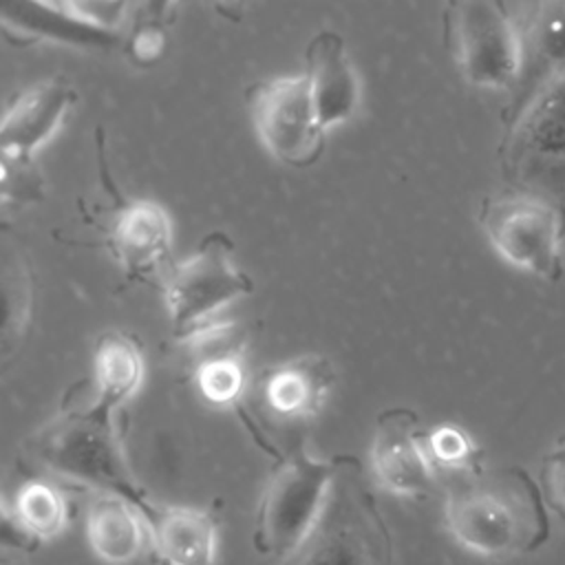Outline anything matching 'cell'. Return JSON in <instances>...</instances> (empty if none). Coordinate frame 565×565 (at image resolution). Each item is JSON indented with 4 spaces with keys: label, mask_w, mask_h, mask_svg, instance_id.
Here are the masks:
<instances>
[{
    "label": "cell",
    "mask_w": 565,
    "mask_h": 565,
    "mask_svg": "<svg viewBox=\"0 0 565 565\" xmlns=\"http://www.w3.org/2000/svg\"><path fill=\"white\" fill-rule=\"evenodd\" d=\"M508 166L521 181L565 170V77L543 88L508 148Z\"/></svg>",
    "instance_id": "cell-12"
},
{
    "label": "cell",
    "mask_w": 565,
    "mask_h": 565,
    "mask_svg": "<svg viewBox=\"0 0 565 565\" xmlns=\"http://www.w3.org/2000/svg\"><path fill=\"white\" fill-rule=\"evenodd\" d=\"M371 468L382 488L402 497H426L435 488L437 470L426 450V433L411 408L391 406L375 417Z\"/></svg>",
    "instance_id": "cell-10"
},
{
    "label": "cell",
    "mask_w": 565,
    "mask_h": 565,
    "mask_svg": "<svg viewBox=\"0 0 565 565\" xmlns=\"http://www.w3.org/2000/svg\"><path fill=\"white\" fill-rule=\"evenodd\" d=\"M541 490L545 501L565 519V435L543 457Z\"/></svg>",
    "instance_id": "cell-25"
},
{
    "label": "cell",
    "mask_w": 565,
    "mask_h": 565,
    "mask_svg": "<svg viewBox=\"0 0 565 565\" xmlns=\"http://www.w3.org/2000/svg\"><path fill=\"white\" fill-rule=\"evenodd\" d=\"M170 9L172 4H157V2L132 7L135 11L130 13L132 26L124 38V51L132 64L141 68H150L161 60L166 51V33H163L166 22L161 15Z\"/></svg>",
    "instance_id": "cell-22"
},
{
    "label": "cell",
    "mask_w": 565,
    "mask_h": 565,
    "mask_svg": "<svg viewBox=\"0 0 565 565\" xmlns=\"http://www.w3.org/2000/svg\"><path fill=\"white\" fill-rule=\"evenodd\" d=\"M516 26L523 49L521 79L543 88L565 71V2L532 4Z\"/></svg>",
    "instance_id": "cell-19"
},
{
    "label": "cell",
    "mask_w": 565,
    "mask_h": 565,
    "mask_svg": "<svg viewBox=\"0 0 565 565\" xmlns=\"http://www.w3.org/2000/svg\"><path fill=\"white\" fill-rule=\"evenodd\" d=\"M344 457L316 459L305 446L278 459L256 510L252 543L258 565L287 558L316 525Z\"/></svg>",
    "instance_id": "cell-5"
},
{
    "label": "cell",
    "mask_w": 565,
    "mask_h": 565,
    "mask_svg": "<svg viewBox=\"0 0 565 565\" xmlns=\"http://www.w3.org/2000/svg\"><path fill=\"white\" fill-rule=\"evenodd\" d=\"M141 377L143 358L137 342L119 331L102 333L93 353V399L115 413L137 393Z\"/></svg>",
    "instance_id": "cell-20"
},
{
    "label": "cell",
    "mask_w": 565,
    "mask_h": 565,
    "mask_svg": "<svg viewBox=\"0 0 565 565\" xmlns=\"http://www.w3.org/2000/svg\"><path fill=\"white\" fill-rule=\"evenodd\" d=\"M444 516L459 545L490 558L532 554L550 539L543 490L519 466L452 475Z\"/></svg>",
    "instance_id": "cell-1"
},
{
    "label": "cell",
    "mask_w": 565,
    "mask_h": 565,
    "mask_svg": "<svg viewBox=\"0 0 565 565\" xmlns=\"http://www.w3.org/2000/svg\"><path fill=\"white\" fill-rule=\"evenodd\" d=\"M444 33L463 79L479 88H510L521 79L523 49L516 22L501 2L446 4Z\"/></svg>",
    "instance_id": "cell-6"
},
{
    "label": "cell",
    "mask_w": 565,
    "mask_h": 565,
    "mask_svg": "<svg viewBox=\"0 0 565 565\" xmlns=\"http://www.w3.org/2000/svg\"><path fill=\"white\" fill-rule=\"evenodd\" d=\"M426 450L435 470L461 475L481 468L479 450L472 439L452 424H441L426 433Z\"/></svg>",
    "instance_id": "cell-24"
},
{
    "label": "cell",
    "mask_w": 565,
    "mask_h": 565,
    "mask_svg": "<svg viewBox=\"0 0 565 565\" xmlns=\"http://www.w3.org/2000/svg\"><path fill=\"white\" fill-rule=\"evenodd\" d=\"M274 565H395L393 536L358 459L344 457L307 539Z\"/></svg>",
    "instance_id": "cell-4"
},
{
    "label": "cell",
    "mask_w": 565,
    "mask_h": 565,
    "mask_svg": "<svg viewBox=\"0 0 565 565\" xmlns=\"http://www.w3.org/2000/svg\"><path fill=\"white\" fill-rule=\"evenodd\" d=\"M249 291L252 278L234 263L232 241L218 230L163 274V300L177 338L207 324L221 307Z\"/></svg>",
    "instance_id": "cell-7"
},
{
    "label": "cell",
    "mask_w": 565,
    "mask_h": 565,
    "mask_svg": "<svg viewBox=\"0 0 565 565\" xmlns=\"http://www.w3.org/2000/svg\"><path fill=\"white\" fill-rule=\"evenodd\" d=\"M68 501L46 479H26L2 503V545L15 552H33L40 543L57 539L68 525Z\"/></svg>",
    "instance_id": "cell-15"
},
{
    "label": "cell",
    "mask_w": 565,
    "mask_h": 565,
    "mask_svg": "<svg viewBox=\"0 0 565 565\" xmlns=\"http://www.w3.org/2000/svg\"><path fill=\"white\" fill-rule=\"evenodd\" d=\"M75 102L68 82L53 77L20 93L4 110L0 124L2 166L22 170L31 163L38 148L57 130Z\"/></svg>",
    "instance_id": "cell-11"
},
{
    "label": "cell",
    "mask_w": 565,
    "mask_h": 565,
    "mask_svg": "<svg viewBox=\"0 0 565 565\" xmlns=\"http://www.w3.org/2000/svg\"><path fill=\"white\" fill-rule=\"evenodd\" d=\"M108 245L128 276H148L168 263L172 223L154 201L124 203L108 230Z\"/></svg>",
    "instance_id": "cell-13"
},
{
    "label": "cell",
    "mask_w": 565,
    "mask_h": 565,
    "mask_svg": "<svg viewBox=\"0 0 565 565\" xmlns=\"http://www.w3.org/2000/svg\"><path fill=\"white\" fill-rule=\"evenodd\" d=\"M24 455L33 466L95 494H117L130 501L146 521L157 510L126 461L113 411L95 399L84 402L68 393L60 415L24 441Z\"/></svg>",
    "instance_id": "cell-2"
},
{
    "label": "cell",
    "mask_w": 565,
    "mask_h": 565,
    "mask_svg": "<svg viewBox=\"0 0 565 565\" xmlns=\"http://www.w3.org/2000/svg\"><path fill=\"white\" fill-rule=\"evenodd\" d=\"M247 106L260 143L280 163L311 166L324 148V128L305 73L256 82L247 90Z\"/></svg>",
    "instance_id": "cell-8"
},
{
    "label": "cell",
    "mask_w": 565,
    "mask_h": 565,
    "mask_svg": "<svg viewBox=\"0 0 565 565\" xmlns=\"http://www.w3.org/2000/svg\"><path fill=\"white\" fill-rule=\"evenodd\" d=\"M2 29L26 40H51L79 49H113L121 33L97 29L73 13L68 2H9L0 9Z\"/></svg>",
    "instance_id": "cell-17"
},
{
    "label": "cell",
    "mask_w": 565,
    "mask_h": 565,
    "mask_svg": "<svg viewBox=\"0 0 565 565\" xmlns=\"http://www.w3.org/2000/svg\"><path fill=\"white\" fill-rule=\"evenodd\" d=\"M181 362L190 371L203 362L241 355L245 347V329L238 322H207L181 338H177Z\"/></svg>",
    "instance_id": "cell-21"
},
{
    "label": "cell",
    "mask_w": 565,
    "mask_h": 565,
    "mask_svg": "<svg viewBox=\"0 0 565 565\" xmlns=\"http://www.w3.org/2000/svg\"><path fill=\"white\" fill-rule=\"evenodd\" d=\"M196 388L214 406H232L243 399L247 391V373L243 369V355H227L203 362L192 371Z\"/></svg>",
    "instance_id": "cell-23"
},
{
    "label": "cell",
    "mask_w": 565,
    "mask_h": 565,
    "mask_svg": "<svg viewBox=\"0 0 565 565\" xmlns=\"http://www.w3.org/2000/svg\"><path fill=\"white\" fill-rule=\"evenodd\" d=\"M150 545L161 565H214L216 519L190 505H157L148 519Z\"/></svg>",
    "instance_id": "cell-16"
},
{
    "label": "cell",
    "mask_w": 565,
    "mask_h": 565,
    "mask_svg": "<svg viewBox=\"0 0 565 565\" xmlns=\"http://www.w3.org/2000/svg\"><path fill=\"white\" fill-rule=\"evenodd\" d=\"M86 539L108 565H126L150 545L143 512L117 494H93L86 514Z\"/></svg>",
    "instance_id": "cell-18"
},
{
    "label": "cell",
    "mask_w": 565,
    "mask_h": 565,
    "mask_svg": "<svg viewBox=\"0 0 565 565\" xmlns=\"http://www.w3.org/2000/svg\"><path fill=\"white\" fill-rule=\"evenodd\" d=\"M335 371L327 358L305 353L263 369L249 384L236 413L254 441L276 459L305 446V433L318 415Z\"/></svg>",
    "instance_id": "cell-3"
},
{
    "label": "cell",
    "mask_w": 565,
    "mask_h": 565,
    "mask_svg": "<svg viewBox=\"0 0 565 565\" xmlns=\"http://www.w3.org/2000/svg\"><path fill=\"white\" fill-rule=\"evenodd\" d=\"M2 565H26V561H24L22 552H15V554H4Z\"/></svg>",
    "instance_id": "cell-26"
},
{
    "label": "cell",
    "mask_w": 565,
    "mask_h": 565,
    "mask_svg": "<svg viewBox=\"0 0 565 565\" xmlns=\"http://www.w3.org/2000/svg\"><path fill=\"white\" fill-rule=\"evenodd\" d=\"M479 223L505 263L558 280L563 221L556 207L532 196H492L481 203Z\"/></svg>",
    "instance_id": "cell-9"
},
{
    "label": "cell",
    "mask_w": 565,
    "mask_h": 565,
    "mask_svg": "<svg viewBox=\"0 0 565 565\" xmlns=\"http://www.w3.org/2000/svg\"><path fill=\"white\" fill-rule=\"evenodd\" d=\"M307 79L324 130L347 121L360 99L355 71L349 62L344 40L333 31H318L305 51Z\"/></svg>",
    "instance_id": "cell-14"
}]
</instances>
